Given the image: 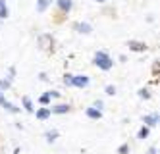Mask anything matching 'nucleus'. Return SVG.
Segmentation results:
<instances>
[{
  "instance_id": "obj_16",
  "label": "nucleus",
  "mask_w": 160,
  "mask_h": 154,
  "mask_svg": "<svg viewBox=\"0 0 160 154\" xmlns=\"http://www.w3.org/2000/svg\"><path fill=\"white\" fill-rule=\"evenodd\" d=\"M12 87V81L10 79H0V91L4 92V89H10Z\"/></svg>"
},
{
  "instance_id": "obj_11",
  "label": "nucleus",
  "mask_w": 160,
  "mask_h": 154,
  "mask_svg": "<svg viewBox=\"0 0 160 154\" xmlns=\"http://www.w3.org/2000/svg\"><path fill=\"white\" fill-rule=\"evenodd\" d=\"M50 117V108H39L37 110V120H48Z\"/></svg>"
},
{
  "instance_id": "obj_23",
  "label": "nucleus",
  "mask_w": 160,
  "mask_h": 154,
  "mask_svg": "<svg viewBox=\"0 0 160 154\" xmlns=\"http://www.w3.org/2000/svg\"><path fill=\"white\" fill-rule=\"evenodd\" d=\"M93 108H97V110H100V108H102V100H97V102H95V106H93Z\"/></svg>"
},
{
  "instance_id": "obj_21",
  "label": "nucleus",
  "mask_w": 160,
  "mask_h": 154,
  "mask_svg": "<svg viewBox=\"0 0 160 154\" xmlns=\"http://www.w3.org/2000/svg\"><path fill=\"white\" fill-rule=\"evenodd\" d=\"M118 152H120V154H128V152H129V147H128V145H122V147L118 148Z\"/></svg>"
},
{
  "instance_id": "obj_17",
  "label": "nucleus",
  "mask_w": 160,
  "mask_h": 154,
  "mask_svg": "<svg viewBox=\"0 0 160 154\" xmlns=\"http://www.w3.org/2000/svg\"><path fill=\"white\" fill-rule=\"evenodd\" d=\"M72 81H73V75H72V73H66V75H64V85H66V87H73Z\"/></svg>"
},
{
  "instance_id": "obj_3",
  "label": "nucleus",
  "mask_w": 160,
  "mask_h": 154,
  "mask_svg": "<svg viewBox=\"0 0 160 154\" xmlns=\"http://www.w3.org/2000/svg\"><path fill=\"white\" fill-rule=\"evenodd\" d=\"M89 83H91V79H89L87 75H73L72 85H73V87H79V89H85Z\"/></svg>"
},
{
  "instance_id": "obj_13",
  "label": "nucleus",
  "mask_w": 160,
  "mask_h": 154,
  "mask_svg": "<svg viewBox=\"0 0 160 154\" xmlns=\"http://www.w3.org/2000/svg\"><path fill=\"white\" fill-rule=\"evenodd\" d=\"M21 102H23L25 112H33V110H35V108H33V100H31L29 97H23V98H21Z\"/></svg>"
},
{
  "instance_id": "obj_12",
  "label": "nucleus",
  "mask_w": 160,
  "mask_h": 154,
  "mask_svg": "<svg viewBox=\"0 0 160 154\" xmlns=\"http://www.w3.org/2000/svg\"><path fill=\"white\" fill-rule=\"evenodd\" d=\"M10 16V10H8V6H6V2L4 0H0V19H6Z\"/></svg>"
},
{
  "instance_id": "obj_26",
  "label": "nucleus",
  "mask_w": 160,
  "mask_h": 154,
  "mask_svg": "<svg viewBox=\"0 0 160 154\" xmlns=\"http://www.w3.org/2000/svg\"><path fill=\"white\" fill-rule=\"evenodd\" d=\"M95 2H98V4H104V2H106V0H95Z\"/></svg>"
},
{
  "instance_id": "obj_25",
  "label": "nucleus",
  "mask_w": 160,
  "mask_h": 154,
  "mask_svg": "<svg viewBox=\"0 0 160 154\" xmlns=\"http://www.w3.org/2000/svg\"><path fill=\"white\" fill-rule=\"evenodd\" d=\"M148 154H156V148H154V147H151V148H148Z\"/></svg>"
},
{
  "instance_id": "obj_5",
  "label": "nucleus",
  "mask_w": 160,
  "mask_h": 154,
  "mask_svg": "<svg viewBox=\"0 0 160 154\" xmlns=\"http://www.w3.org/2000/svg\"><path fill=\"white\" fill-rule=\"evenodd\" d=\"M128 46H129L131 50H135V52H145L147 50V44L145 42H139V41H129Z\"/></svg>"
},
{
  "instance_id": "obj_2",
  "label": "nucleus",
  "mask_w": 160,
  "mask_h": 154,
  "mask_svg": "<svg viewBox=\"0 0 160 154\" xmlns=\"http://www.w3.org/2000/svg\"><path fill=\"white\" fill-rule=\"evenodd\" d=\"M0 106H2L4 110H8V112H12V114H18L19 112V108L16 104H12V102H8L6 98H4V94H2V91H0Z\"/></svg>"
},
{
  "instance_id": "obj_7",
  "label": "nucleus",
  "mask_w": 160,
  "mask_h": 154,
  "mask_svg": "<svg viewBox=\"0 0 160 154\" xmlns=\"http://www.w3.org/2000/svg\"><path fill=\"white\" fill-rule=\"evenodd\" d=\"M56 4L62 12H70L73 8V0H56Z\"/></svg>"
},
{
  "instance_id": "obj_20",
  "label": "nucleus",
  "mask_w": 160,
  "mask_h": 154,
  "mask_svg": "<svg viewBox=\"0 0 160 154\" xmlns=\"http://www.w3.org/2000/svg\"><path fill=\"white\" fill-rule=\"evenodd\" d=\"M139 97L141 98H151V92H148V89H141L139 91Z\"/></svg>"
},
{
  "instance_id": "obj_27",
  "label": "nucleus",
  "mask_w": 160,
  "mask_h": 154,
  "mask_svg": "<svg viewBox=\"0 0 160 154\" xmlns=\"http://www.w3.org/2000/svg\"><path fill=\"white\" fill-rule=\"evenodd\" d=\"M14 154H19V148H16V150H14Z\"/></svg>"
},
{
  "instance_id": "obj_1",
  "label": "nucleus",
  "mask_w": 160,
  "mask_h": 154,
  "mask_svg": "<svg viewBox=\"0 0 160 154\" xmlns=\"http://www.w3.org/2000/svg\"><path fill=\"white\" fill-rule=\"evenodd\" d=\"M93 62H95V66H97V67H100V69H102V72H108V69H112V67H114V60L108 56V52H104V50L95 52Z\"/></svg>"
},
{
  "instance_id": "obj_22",
  "label": "nucleus",
  "mask_w": 160,
  "mask_h": 154,
  "mask_svg": "<svg viewBox=\"0 0 160 154\" xmlns=\"http://www.w3.org/2000/svg\"><path fill=\"white\" fill-rule=\"evenodd\" d=\"M16 77V67H10V81Z\"/></svg>"
},
{
  "instance_id": "obj_15",
  "label": "nucleus",
  "mask_w": 160,
  "mask_h": 154,
  "mask_svg": "<svg viewBox=\"0 0 160 154\" xmlns=\"http://www.w3.org/2000/svg\"><path fill=\"white\" fill-rule=\"evenodd\" d=\"M148 133H151V129H148L147 125H143V127L139 129V133H137V137H139V139H147V137H148Z\"/></svg>"
},
{
  "instance_id": "obj_19",
  "label": "nucleus",
  "mask_w": 160,
  "mask_h": 154,
  "mask_svg": "<svg viewBox=\"0 0 160 154\" xmlns=\"http://www.w3.org/2000/svg\"><path fill=\"white\" fill-rule=\"evenodd\" d=\"M106 94H110V97H114V94H116V87H114V85H106Z\"/></svg>"
},
{
  "instance_id": "obj_18",
  "label": "nucleus",
  "mask_w": 160,
  "mask_h": 154,
  "mask_svg": "<svg viewBox=\"0 0 160 154\" xmlns=\"http://www.w3.org/2000/svg\"><path fill=\"white\" fill-rule=\"evenodd\" d=\"M39 102H41L42 106H48V104H50V97H48V92H47V94H42V97L39 98Z\"/></svg>"
},
{
  "instance_id": "obj_14",
  "label": "nucleus",
  "mask_w": 160,
  "mask_h": 154,
  "mask_svg": "<svg viewBox=\"0 0 160 154\" xmlns=\"http://www.w3.org/2000/svg\"><path fill=\"white\" fill-rule=\"evenodd\" d=\"M44 137H47L48 143H54V141L58 139V131H56V129H52V131H47V133H44Z\"/></svg>"
},
{
  "instance_id": "obj_10",
  "label": "nucleus",
  "mask_w": 160,
  "mask_h": 154,
  "mask_svg": "<svg viewBox=\"0 0 160 154\" xmlns=\"http://www.w3.org/2000/svg\"><path fill=\"white\" fill-rule=\"evenodd\" d=\"M87 117H91V120H100L102 117V112L100 110H97V108H87Z\"/></svg>"
},
{
  "instance_id": "obj_24",
  "label": "nucleus",
  "mask_w": 160,
  "mask_h": 154,
  "mask_svg": "<svg viewBox=\"0 0 160 154\" xmlns=\"http://www.w3.org/2000/svg\"><path fill=\"white\" fill-rule=\"evenodd\" d=\"M39 77H41L42 81H47V79H48V75H47V73H39Z\"/></svg>"
},
{
  "instance_id": "obj_9",
  "label": "nucleus",
  "mask_w": 160,
  "mask_h": 154,
  "mask_svg": "<svg viewBox=\"0 0 160 154\" xmlns=\"http://www.w3.org/2000/svg\"><path fill=\"white\" fill-rule=\"evenodd\" d=\"M50 4H52V0H37V12H39V14L47 12Z\"/></svg>"
},
{
  "instance_id": "obj_8",
  "label": "nucleus",
  "mask_w": 160,
  "mask_h": 154,
  "mask_svg": "<svg viewBox=\"0 0 160 154\" xmlns=\"http://www.w3.org/2000/svg\"><path fill=\"white\" fill-rule=\"evenodd\" d=\"M68 112H70V104H58L50 108V114H68Z\"/></svg>"
},
{
  "instance_id": "obj_4",
  "label": "nucleus",
  "mask_w": 160,
  "mask_h": 154,
  "mask_svg": "<svg viewBox=\"0 0 160 154\" xmlns=\"http://www.w3.org/2000/svg\"><path fill=\"white\" fill-rule=\"evenodd\" d=\"M75 29H77L79 33H83V35H91V33H93V27H91L87 21H79V23H75Z\"/></svg>"
},
{
  "instance_id": "obj_6",
  "label": "nucleus",
  "mask_w": 160,
  "mask_h": 154,
  "mask_svg": "<svg viewBox=\"0 0 160 154\" xmlns=\"http://www.w3.org/2000/svg\"><path fill=\"white\" fill-rule=\"evenodd\" d=\"M143 123H147V127L151 129L158 123V114H151V116H143Z\"/></svg>"
}]
</instances>
